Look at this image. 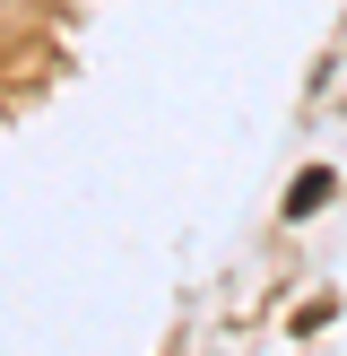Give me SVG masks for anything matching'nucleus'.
<instances>
[{
    "label": "nucleus",
    "instance_id": "obj_1",
    "mask_svg": "<svg viewBox=\"0 0 347 356\" xmlns=\"http://www.w3.org/2000/svg\"><path fill=\"white\" fill-rule=\"evenodd\" d=\"M321 200H330V174H321V165H312V174H295V183H287V218H312Z\"/></svg>",
    "mask_w": 347,
    "mask_h": 356
}]
</instances>
